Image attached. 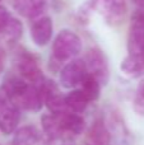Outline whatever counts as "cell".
<instances>
[{
    "instance_id": "1",
    "label": "cell",
    "mask_w": 144,
    "mask_h": 145,
    "mask_svg": "<svg viewBox=\"0 0 144 145\" xmlns=\"http://www.w3.org/2000/svg\"><path fill=\"white\" fill-rule=\"evenodd\" d=\"M82 50V42L79 37L71 31H63L58 35L52 45L54 59L64 61L78 55Z\"/></svg>"
},
{
    "instance_id": "2",
    "label": "cell",
    "mask_w": 144,
    "mask_h": 145,
    "mask_svg": "<svg viewBox=\"0 0 144 145\" xmlns=\"http://www.w3.org/2000/svg\"><path fill=\"white\" fill-rule=\"evenodd\" d=\"M93 8L110 23H119L126 14L125 0H92Z\"/></svg>"
},
{
    "instance_id": "24",
    "label": "cell",
    "mask_w": 144,
    "mask_h": 145,
    "mask_svg": "<svg viewBox=\"0 0 144 145\" xmlns=\"http://www.w3.org/2000/svg\"><path fill=\"white\" fill-rule=\"evenodd\" d=\"M142 57H143V60H144V48H143V52H142Z\"/></svg>"
},
{
    "instance_id": "15",
    "label": "cell",
    "mask_w": 144,
    "mask_h": 145,
    "mask_svg": "<svg viewBox=\"0 0 144 145\" xmlns=\"http://www.w3.org/2000/svg\"><path fill=\"white\" fill-rule=\"evenodd\" d=\"M42 126L43 130L52 138H58L61 133H65V129L63 125V120L60 116L56 115H47L42 117Z\"/></svg>"
},
{
    "instance_id": "19",
    "label": "cell",
    "mask_w": 144,
    "mask_h": 145,
    "mask_svg": "<svg viewBox=\"0 0 144 145\" xmlns=\"http://www.w3.org/2000/svg\"><path fill=\"white\" fill-rule=\"evenodd\" d=\"M134 110L137 113L144 116V80L139 84L137 89V94H135L134 99Z\"/></svg>"
},
{
    "instance_id": "22",
    "label": "cell",
    "mask_w": 144,
    "mask_h": 145,
    "mask_svg": "<svg viewBox=\"0 0 144 145\" xmlns=\"http://www.w3.org/2000/svg\"><path fill=\"white\" fill-rule=\"evenodd\" d=\"M9 103H10V101H9L8 94L5 93V90L3 89V88H0V111H1L5 106L9 105Z\"/></svg>"
},
{
    "instance_id": "5",
    "label": "cell",
    "mask_w": 144,
    "mask_h": 145,
    "mask_svg": "<svg viewBox=\"0 0 144 145\" xmlns=\"http://www.w3.org/2000/svg\"><path fill=\"white\" fill-rule=\"evenodd\" d=\"M87 74L86 63L83 60H74L64 66L60 72V82L65 88H73L81 84Z\"/></svg>"
},
{
    "instance_id": "3",
    "label": "cell",
    "mask_w": 144,
    "mask_h": 145,
    "mask_svg": "<svg viewBox=\"0 0 144 145\" xmlns=\"http://www.w3.org/2000/svg\"><path fill=\"white\" fill-rule=\"evenodd\" d=\"M86 68L89 75L94 76L99 83H105L109 76V68L105 55L97 48H91L86 54Z\"/></svg>"
},
{
    "instance_id": "23",
    "label": "cell",
    "mask_w": 144,
    "mask_h": 145,
    "mask_svg": "<svg viewBox=\"0 0 144 145\" xmlns=\"http://www.w3.org/2000/svg\"><path fill=\"white\" fill-rule=\"evenodd\" d=\"M139 8H144V0H133Z\"/></svg>"
},
{
    "instance_id": "8",
    "label": "cell",
    "mask_w": 144,
    "mask_h": 145,
    "mask_svg": "<svg viewBox=\"0 0 144 145\" xmlns=\"http://www.w3.org/2000/svg\"><path fill=\"white\" fill-rule=\"evenodd\" d=\"M19 110L14 105L9 103L0 111V130L5 135H9L17 129L19 122Z\"/></svg>"
},
{
    "instance_id": "18",
    "label": "cell",
    "mask_w": 144,
    "mask_h": 145,
    "mask_svg": "<svg viewBox=\"0 0 144 145\" xmlns=\"http://www.w3.org/2000/svg\"><path fill=\"white\" fill-rule=\"evenodd\" d=\"M22 24H20V22L18 19H14V18H10L9 23L7 24V27L4 28V31H3V35H4V37L7 38V41H9V42H14V41H17L18 38L22 36Z\"/></svg>"
},
{
    "instance_id": "14",
    "label": "cell",
    "mask_w": 144,
    "mask_h": 145,
    "mask_svg": "<svg viewBox=\"0 0 144 145\" xmlns=\"http://www.w3.org/2000/svg\"><path fill=\"white\" fill-rule=\"evenodd\" d=\"M65 101H66L68 108L71 111V112H75V113L83 112V111L86 110L88 102H89V99L86 97V94H84L81 89L70 92L65 97Z\"/></svg>"
},
{
    "instance_id": "7",
    "label": "cell",
    "mask_w": 144,
    "mask_h": 145,
    "mask_svg": "<svg viewBox=\"0 0 144 145\" xmlns=\"http://www.w3.org/2000/svg\"><path fill=\"white\" fill-rule=\"evenodd\" d=\"M31 36L37 46H45L52 36V22L48 17H41L32 23Z\"/></svg>"
},
{
    "instance_id": "6",
    "label": "cell",
    "mask_w": 144,
    "mask_h": 145,
    "mask_svg": "<svg viewBox=\"0 0 144 145\" xmlns=\"http://www.w3.org/2000/svg\"><path fill=\"white\" fill-rule=\"evenodd\" d=\"M18 70H19L20 75L26 78L27 80L32 83H38L40 84L43 80L42 78V71H41L40 66H38L37 61L33 56L23 54L19 56L18 60Z\"/></svg>"
},
{
    "instance_id": "16",
    "label": "cell",
    "mask_w": 144,
    "mask_h": 145,
    "mask_svg": "<svg viewBox=\"0 0 144 145\" xmlns=\"http://www.w3.org/2000/svg\"><path fill=\"white\" fill-rule=\"evenodd\" d=\"M61 120H63V125L65 131L68 133H71L74 135H78L83 131L84 129V120L77 113H66L64 116H60Z\"/></svg>"
},
{
    "instance_id": "13",
    "label": "cell",
    "mask_w": 144,
    "mask_h": 145,
    "mask_svg": "<svg viewBox=\"0 0 144 145\" xmlns=\"http://www.w3.org/2000/svg\"><path fill=\"white\" fill-rule=\"evenodd\" d=\"M120 68L126 75H130L133 78L139 76L144 72V60L140 56L129 55L126 59H124Z\"/></svg>"
},
{
    "instance_id": "9",
    "label": "cell",
    "mask_w": 144,
    "mask_h": 145,
    "mask_svg": "<svg viewBox=\"0 0 144 145\" xmlns=\"http://www.w3.org/2000/svg\"><path fill=\"white\" fill-rule=\"evenodd\" d=\"M15 12H18L22 17L36 18L45 9L43 0H14L13 3Z\"/></svg>"
},
{
    "instance_id": "17",
    "label": "cell",
    "mask_w": 144,
    "mask_h": 145,
    "mask_svg": "<svg viewBox=\"0 0 144 145\" xmlns=\"http://www.w3.org/2000/svg\"><path fill=\"white\" fill-rule=\"evenodd\" d=\"M81 90L86 94L89 101H96L99 97V82L94 76L87 74L81 83Z\"/></svg>"
},
{
    "instance_id": "20",
    "label": "cell",
    "mask_w": 144,
    "mask_h": 145,
    "mask_svg": "<svg viewBox=\"0 0 144 145\" xmlns=\"http://www.w3.org/2000/svg\"><path fill=\"white\" fill-rule=\"evenodd\" d=\"M132 24L137 25V27H140L144 29V8H139V9L133 14Z\"/></svg>"
},
{
    "instance_id": "10",
    "label": "cell",
    "mask_w": 144,
    "mask_h": 145,
    "mask_svg": "<svg viewBox=\"0 0 144 145\" xmlns=\"http://www.w3.org/2000/svg\"><path fill=\"white\" fill-rule=\"evenodd\" d=\"M110 131L103 125V122L97 121L92 125L88 133V143L89 145H109L110 144Z\"/></svg>"
},
{
    "instance_id": "4",
    "label": "cell",
    "mask_w": 144,
    "mask_h": 145,
    "mask_svg": "<svg viewBox=\"0 0 144 145\" xmlns=\"http://www.w3.org/2000/svg\"><path fill=\"white\" fill-rule=\"evenodd\" d=\"M12 105H14L18 110H28V111H33V112H37L41 110L42 107V95H41L40 90L37 87H33V85H28L27 89L24 92H22L19 95H17L15 98H13L10 101Z\"/></svg>"
},
{
    "instance_id": "12",
    "label": "cell",
    "mask_w": 144,
    "mask_h": 145,
    "mask_svg": "<svg viewBox=\"0 0 144 145\" xmlns=\"http://www.w3.org/2000/svg\"><path fill=\"white\" fill-rule=\"evenodd\" d=\"M38 140V131L33 126H24L15 131L13 145H35Z\"/></svg>"
},
{
    "instance_id": "11",
    "label": "cell",
    "mask_w": 144,
    "mask_h": 145,
    "mask_svg": "<svg viewBox=\"0 0 144 145\" xmlns=\"http://www.w3.org/2000/svg\"><path fill=\"white\" fill-rule=\"evenodd\" d=\"M130 55L133 56H140L144 48V29L137 25L130 27V36H129V43H128Z\"/></svg>"
},
{
    "instance_id": "21",
    "label": "cell",
    "mask_w": 144,
    "mask_h": 145,
    "mask_svg": "<svg viewBox=\"0 0 144 145\" xmlns=\"http://www.w3.org/2000/svg\"><path fill=\"white\" fill-rule=\"evenodd\" d=\"M10 14L9 12L7 10V8L3 7V5H0V33L4 31V28L7 27V24L9 23L10 20Z\"/></svg>"
}]
</instances>
